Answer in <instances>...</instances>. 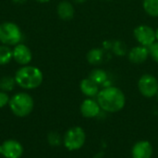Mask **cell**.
Listing matches in <instances>:
<instances>
[{"mask_svg": "<svg viewBox=\"0 0 158 158\" xmlns=\"http://www.w3.org/2000/svg\"><path fill=\"white\" fill-rule=\"evenodd\" d=\"M96 97L101 109L108 113H117L122 110L126 104L124 93L115 86L105 87L99 91Z\"/></svg>", "mask_w": 158, "mask_h": 158, "instance_id": "1", "label": "cell"}, {"mask_svg": "<svg viewBox=\"0 0 158 158\" xmlns=\"http://www.w3.org/2000/svg\"><path fill=\"white\" fill-rule=\"evenodd\" d=\"M44 80L42 71L32 66H25L18 69L15 74L16 83L23 89L32 90L39 87Z\"/></svg>", "mask_w": 158, "mask_h": 158, "instance_id": "2", "label": "cell"}, {"mask_svg": "<svg viewBox=\"0 0 158 158\" xmlns=\"http://www.w3.org/2000/svg\"><path fill=\"white\" fill-rule=\"evenodd\" d=\"M9 107L12 113L19 118L27 117L33 109L32 97L26 93H19L9 99Z\"/></svg>", "mask_w": 158, "mask_h": 158, "instance_id": "3", "label": "cell"}, {"mask_svg": "<svg viewBox=\"0 0 158 158\" xmlns=\"http://www.w3.org/2000/svg\"><path fill=\"white\" fill-rule=\"evenodd\" d=\"M22 33L19 26L13 22L6 21L0 24V42L6 45H17L20 43Z\"/></svg>", "mask_w": 158, "mask_h": 158, "instance_id": "4", "label": "cell"}, {"mask_svg": "<svg viewBox=\"0 0 158 158\" xmlns=\"http://www.w3.org/2000/svg\"><path fill=\"white\" fill-rule=\"evenodd\" d=\"M86 141V134L82 128L73 127L70 128L65 134L63 143L69 151H77L81 149Z\"/></svg>", "mask_w": 158, "mask_h": 158, "instance_id": "5", "label": "cell"}, {"mask_svg": "<svg viewBox=\"0 0 158 158\" xmlns=\"http://www.w3.org/2000/svg\"><path fill=\"white\" fill-rule=\"evenodd\" d=\"M138 88L144 97H154L158 93L157 79L152 74H143L138 81Z\"/></svg>", "mask_w": 158, "mask_h": 158, "instance_id": "6", "label": "cell"}, {"mask_svg": "<svg viewBox=\"0 0 158 158\" xmlns=\"http://www.w3.org/2000/svg\"><path fill=\"white\" fill-rule=\"evenodd\" d=\"M133 35L141 45L148 48L156 41V31L147 25H140L136 27L133 31Z\"/></svg>", "mask_w": 158, "mask_h": 158, "instance_id": "7", "label": "cell"}, {"mask_svg": "<svg viewBox=\"0 0 158 158\" xmlns=\"http://www.w3.org/2000/svg\"><path fill=\"white\" fill-rule=\"evenodd\" d=\"M23 154L22 145L15 140L5 141L0 145V155L6 158H20Z\"/></svg>", "mask_w": 158, "mask_h": 158, "instance_id": "8", "label": "cell"}, {"mask_svg": "<svg viewBox=\"0 0 158 158\" xmlns=\"http://www.w3.org/2000/svg\"><path fill=\"white\" fill-rule=\"evenodd\" d=\"M31 52L28 46L23 44H19L15 45L13 50V58L19 65L26 66L31 61Z\"/></svg>", "mask_w": 158, "mask_h": 158, "instance_id": "9", "label": "cell"}, {"mask_svg": "<svg viewBox=\"0 0 158 158\" xmlns=\"http://www.w3.org/2000/svg\"><path fill=\"white\" fill-rule=\"evenodd\" d=\"M132 158H151L153 156V146L148 141L137 142L131 149Z\"/></svg>", "mask_w": 158, "mask_h": 158, "instance_id": "10", "label": "cell"}, {"mask_svg": "<svg viewBox=\"0 0 158 158\" xmlns=\"http://www.w3.org/2000/svg\"><path fill=\"white\" fill-rule=\"evenodd\" d=\"M101 112V107L97 101H94L91 98L84 100L81 105V113L84 118H96Z\"/></svg>", "mask_w": 158, "mask_h": 158, "instance_id": "11", "label": "cell"}, {"mask_svg": "<svg viewBox=\"0 0 158 158\" xmlns=\"http://www.w3.org/2000/svg\"><path fill=\"white\" fill-rule=\"evenodd\" d=\"M149 56H150L149 48L143 46V45L135 46V47L131 48L128 53L129 60L134 64L143 63L144 61H146V59L148 58Z\"/></svg>", "mask_w": 158, "mask_h": 158, "instance_id": "12", "label": "cell"}, {"mask_svg": "<svg viewBox=\"0 0 158 158\" xmlns=\"http://www.w3.org/2000/svg\"><path fill=\"white\" fill-rule=\"evenodd\" d=\"M80 88H81V93L88 97L97 96V94L99 93V85L96 84L94 81H92L89 78L83 79L81 81Z\"/></svg>", "mask_w": 158, "mask_h": 158, "instance_id": "13", "label": "cell"}, {"mask_svg": "<svg viewBox=\"0 0 158 158\" xmlns=\"http://www.w3.org/2000/svg\"><path fill=\"white\" fill-rule=\"evenodd\" d=\"M74 7L68 1H62L57 6V14L63 20H69L74 17Z\"/></svg>", "mask_w": 158, "mask_h": 158, "instance_id": "14", "label": "cell"}, {"mask_svg": "<svg viewBox=\"0 0 158 158\" xmlns=\"http://www.w3.org/2000/svg\"><path fill=\"white\" fill-rule=\"evenodd\" d=\"M105 49L94 48L91 49L87 54V61L94 66H98L102 64L105 58Z\"/></svg>", "mask_w": 158, "mask_h": 158, "instance_id": "15", "label": "cell"}, {"mask_svg": "<svg viewBox=\"0 0 158 158\" xmlns=\"http://www.w3.org/2000/svg\"><path fill=\"white\" fill-rule=\"evenodd\" d=\"M89 79L94 81L98 85H106V83L108 81V75L106 71L101 69H93L89 74Z\"/></svg>", "mask_w": 158, "mask_h": 158, "instance_id": "16", "label": "cell"}, {"mask_svg": "<svg viewBox=\"0 0 158 158\" xmlns=\"http://www.w3.org/2000/svg\"><path fill=\"white\" fill-rule=\"evenodd\" d=\"M107 45H105L106 49H111L113 53L117 56H124L127 54V46L121 41L106 42Z\"/></svg>", "mask_w": 158, "mask_h": 158, "instance_id": "17", "label": "cell"}, {"mask_svg": "<svg viewBox=\"0 0 158 158\" xmlns=\"http://www.w3.org/2000/svg\"><path fill=\"white\" fill-rule=\"evenodd\" d=\"M144 11L151 17H158V0H143Z\"/></svg>", "mask_w": 158, "mask_h": 158, "instance_id": "18", "label": "cell"}, {"mask_svg": "<svg viewBox=\"0 0 158 158\" xmlns=\"http://www.w3.org/2000/svg\"><path fill=\"white\" fill-rule=\"evenodd\" d=\"M13 58V50L6 45H0V66L8 64Z\"/></svg>", "mask_w": 158, "mask_h": 158, "instance_id": "19", "label": "cell"}, {"mask_svg": "<svg viewBox=\"0 0 158 158\" xmlns=\"http://www.w3.org/2000/svg\"><path fill=\"white\" fill-rule=\"evenodd\" d=\"M16 84L15 78L6 76L0 79V90L2 92H10L14 89Z\"/></svg>", "mask_w": 158, "mask_h": 158, "instance_id": "20", "label": "cell"}, {"mask_svg": "<svg viewBox=\"0 0 158 158\" xmlns=\"http://www.w3.org/2000/svg\"><path fill=\"white\" fill-rule=\"evenodd\" d=\"M47 140H48V143L50 145L52 146H58L60 145L61 143V138H60V135L56 132H51L48 134V137H47Z\"/></svg>", "mask_w": 158, "mask_h": 158, "instance_id": "21", "label": "cell"}, {"mask_svg": "<svg viewBox=\"0 0 158 158\" xmlns=\"http://www.w3.org/2000/svg\"><path fill=\"white\" fill-rule=\"evenodd\" d=\"M149 53L152 58L158 63V42L154 43L150 47H149Z\"/></svg>", "mask_w": 158, "mask_h": 158, "instance_id": "22", "label": "cell"}, {"mask_svg": "<svg viewBox=\"0 0 158 158\" xmlns=\"http://www.w3.org/2000/svg\"><path fill=\"white\" fill-rule=\"evenodd\" d=\"M9 103V97L6 92H0V108L4 107Z\"/></svg>", "mask_w": 158, "mask_h": 158, "instance_id": "23", "label": "cell"}, {"mask_svg": "<svg viewBox=\"0 0 158 158\" xmlns=\"http://www.w3.org/2000/svg\"><path fill=\"white\" fill-rule=\"evenodd\" d=\"M13 2H15L17 4H22V3L26 2V0H13Z\"/></svg>", "mask_w": 158, "mask_h": 158, "instance_id": "24", "label": "cell"}, {"mask_svg": "<svg viewBox=\"0 0 158 158\" xmlns=\"http://www.w3.org/2000/svg\"><path fill=\"white\" fill-rule=\"evenodd\" d=\"M37 2H40V3H47V2H49L50 0H36Z\"/></svg>", "mask_w": 158, "mask_h": 158, "instance_id": "25", "label": "cell"}, {"mask_svg": "<svg viewBox=\"0 0 158 158\" xmlns=\"http://www.w3.org/2000/svg\"><path fill=\"white\" fill-rule=\"evenodd\" d=\"M76 3H79V4H81V3H84L86 0H74Z\"/></svg>", "mask_w": 158, "mask_h": 158, "instance_id": "26", "label": "cell"}, {"mask_svg": "<svg viewBox=\"0 0 158 158\" xmlns=\"http://www.w3.org/2000/svg\"><path fill=\"white\" fill-rule=\"evenodd\" d=\"M156 41L158 42V28L156 29Z\"/></svg>", "mask_w": 158, "mask_h": 158, "instance_id": "27", "label": "cell"}, {"mask_svg": "<svg viewBox=\"0 0 158 158\" xmlns=\"http://www.w3.org/2000/svg\"><path fill=\"white\" fill-rule=\"evenodd\" d=\"M156 98H157V101H158V93H157V94H156Z\"/></svg>", "mask_w": 158, "mask_h": 158, "instance_id": "28", "label": "cell"}, {"mask_svg": "<svg viewBox=\"0 0 158 158\" xmlns=\"http://www.w3.org/2000/svg\"><path fill=\"white\" fill-rule=\"evenodd\" d=\"M106 1H111V0H106Z\"/></svg>", "mask_w": 158, "mask_h": 158, "instance_id": "29", "label": "cell"}]
</instances>
